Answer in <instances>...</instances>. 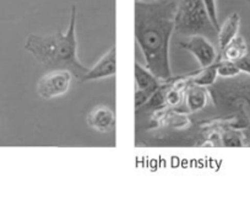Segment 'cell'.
Instances as JSON below:
<instances>
[{"instance_id":"cell-1","label":"cell","mask_w":250,"mask_h":204,"mask_svg":"<svg viewBox=\"0 0 250 204\" xmlns=\"http://www.w3.org/2000/svg\"><path fill=\"white\" fill-rule=\"evenodd\" d=\"M178 0L135 1V40L145 58V67L160 80L172 79L170 38L175 31Z\"/></svg>"},{"instance_id":"cell-2","label":"cell","mask_w":250,"mask_h":204,"mask_svg":"<svg viewBox=\"0 0 250 204\" xmlns=\"http://www.w3.org/2000/svg\"><path fill=\"white\" fill-rule=\"evenodd\" d=\"M76 19L78 9L76 5H73L65 32H57L49 36L31 33L25 42V49L48 70L66 69L71 71L74 78L80 80L88 70V67L83 66L78 58Z\"/></svg>"},{"instance_id":"cell-3","label":"cell","mask_w":250,"mask_h":204,"mask_svg":"<svg viewBox=\"0 0 250 204\" xmlns=\"http://www.w3.org/2000/svg\"><path fill=\"white\" fill-rule=\"evenodd\" d=\"M175 32L185 37L204 36L210 41H217L218 31L211 21L204 0H178Z\"/></svg>"},{"instance_id":"cell-4","label":"cell","mask_w":250,"mask_h":204,"mask_svg":"<svg viewBox=\"0 0 250 204\" xmlns=\"http://www.w3.org/2000/svg\"><path fill=\"white\" fill-rule=\"evenodd\" d=\"M73 74L66 69H53L45 73L37 83L38 96L44 100L60 97L65 95L71 86Z\"/></svg>"},{"instance_id":"cell-5","label":"cell","mask_w":250,"mask_h":204,"mask_svg":"<svg viewBox=\"0 0 250 204\" xmlns=\"http://www.w3.org/2000/svg\"><path fill=\"white\" fill-rule=\"evenodd\" d=\"M178 45L180 48L193 54L201 68H206L216 63L218 59L217 50L213 43L204 36H190L180 41Z\"/></svg>"},{"instance_id":"cell-6","label":"cell","mask_w":250,"mask_h":204,"mask_svg":"<svg viewBox=\"0 0 250 204\" xmlns=\"http://www.w3.org/2000/svg\"><path fill=\"white\" fill-rule=\"evenodd\" d=\"M135 105L136 109H139L160 90L162 80L156 78L146 67H143L139 63H135Z\"/></svg>"},{"instance_id":"cell-7","label":"cell","mask_w":250,"mask_h":204,"mask_svg":"<svg viewBox=\"0 0 250 204\" xmlns=\"http://www.w3.org/2000/svg\"><path fill=\"white\" fill-rule=\"evenodd\" d=\"M115 73H117V48L115 45H112L107 53L103 54L102 58L92 68H88L80 81L86 83V81L102 80L115 75Z\"/></svg>"},{"instance_id":"cell-8","label":"cell","mask_w":250,"mask_h":204,"mask_svg":"<svg viewBox=\"0 0 250 204\" xmlns=\"http://www.w3.org/2000/svg\"><path fill=\"white\" fill-rule=\"evenodd\" d=\"M87 124L100 133H110L115 128V114L104 105H98L87 116Z\"/></svg>"},{"instance_id":"cell-9","label":"cell","mask_w":250,"mask_h":204,"mask_svg":"<svg viewBox=\"0 0 250 204\" xmlns=\"http://www.w3.org/2000/svg\"><path fill=\"white\" fill-rule=\"evenodd\" d=\"M240 27V16L238 13H232L222 25H220L217 32V45L220 48V52L233 40L239 35Z\"/></svg>"},{"instance_id":"cell-10","label":"cell","mask_w":250,"mask_h":204,"mask_svg":"<svg viewBox=\"0 0 250 204\" xmlns=\"http://www.w3.org/2000/svg\"><path fill=\"white\" fill-rule=\"evenodd\" d=\"M248 49H249V45L247 43V41L244 40L243 36L238 35L237 37L233 38V40L221 50L220 54H218V59L237 62L239 61L243 56L247 54Z\"/></svg>"},{"instance_id":"cell-11","label":"cell","mask_w":250,"mask_h":204,"mask_svg":"<svg viewBox=\"0 0 250 204\" xmlns=\"http://www.w3.org/2000/svg\"><path fill=\"white\" fill-rule=\"evenodd\" d=\"M208 90L205 86L191 85L185 92V105L190 112H198L208 104Z\"/></svg>"},{"instance_id":"cell-12","label":"cell","mask_w":250,"mask_h":204,"mask_svg":"<svg viewBox=\"0 0 250 204\" xmlns=\"http://www.w3.org/2000/svg\"><path fill=\"white\" fill-rule=\"evenodd\" d=\"M217 78V67L216 63H213L206 68H201V71H199L198 75L193 79V84L200 86H211L216 83Z\"/></svg>"},{"instance_id":"cell-13","label":"cell","mask_w":250,"mask_h":204,"mask_svg":"<svg viewBox=\"0 0 250 204\" xmlns=\"http://www.w3.org/2000/svg\"><path fill=\"white\" fill-rule=\"evenodd\" d=\"M216 67H217V74L218 76L223 79H233L237 78L238 75H240V70L237 67V64L234 62L225 61V59H218L216 62Z\"/></svg>"},{"instance_id":"cell-14","label":"cell","mask_w":250,"mask_h":204,"mask_svg":"<svg viewBox=\"0 0 250 204\" xmlns=\"http://www.w3.org/2000/svg\"><path fill=\"white\" fill-rule=\"evenodd\" d=\"M222 141L223 145L226 146H242L243 136L242 134L235 131H227L223 133Z\"/></svg>"},{"instance_id":"cell-15","label":"cell","mask_w":250,"mask_h":204,"mask_svg":"<svg viewBox=\"0 0 250 204\" xmlns=\"http://www.w3.org/2000/svg\"><path fill=\"white\" fill-rule=\"evenodd\" d=\"M204 4H205L206 9H208V13L210 15L211 21L213 23L215 27L220 28V21H218V13H217V3L216 0H204Z\"/></svg>"},{"instance_id":"cell-16","label":"cell","mask_w":250,"mask_h":204,"mask_svg":"<svg viewBox=\"0 0 250 204\" xmlns=\"http://www.w3.org/2000/svg\"><path fill=\"white\" fill-rule=\"evenodd\" d=\"M234 63L237 64V67L239 68L240 73L250 75V45H249V49H248L247 54H245V56H243L239 61L234 62Z\"/></svg>"},{"instance_id":"cell-17","label":"cell","mask_w":250,"mask_h":204,"mask_svg":"<svg viewBox=\"0 0 250 204\" xmlns=\"http://www.w3.org/2000/svg\"><path fill=\"white\" fill-rule=\"evenodd\" d=\"M180 93L178 92L177 90H174V89H173V90H170L169 92L167 93V96H166V100H167V102L169 105H177V104H179L180 102Z\"/></svg>"},{"instance_id":"cell-18","label":"cell","mask_w":250,"mask_h":204,"mask_svg":"<svg viewBox=\"0 0 250 204\" xmlns=\"http://www.w3.org/2000/svg\"><path fill=\"white\" fill-rule=\"evenodd\" d=\"M248 1H249V3H250V0H248Z\"/></svg>"},{"instance_id":"cell-19","label":"cell","mask_w":250,"mask_h":204,"mask_svg":"<svg viewBox=\"0 0 250 204\" xmlns=\"http://www.w3.org/2000/svg\"><path fill=\"white\" fill-rule=\"evenodd\" d=\"M135 1H136V0H135Z\"/></svg>"}]
</instances>
